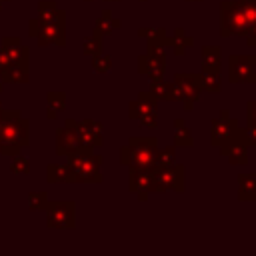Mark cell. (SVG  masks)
Masks as SVG:
<instances>
[{
  "instance_id": "6da1fadb",
  "label": "cell",
  "mask_w": 256,
  "mask_h": 256,
  "mask_svg": "<svg viewBox=\"0 0 256 256\" xmlns=\"http://www.w3.org/2000/svg\"><path fill=\"white\" fill-rule=\"evenodd\" d=\"M256 26V0H222L220 4V36L246 38Z\"/></svg>"
},
{
  "instance_id": "7a4b0ae2",
  "label": "cell",
  "mask_w": 256,
  "mask_h": 256,
  "mask_svg": "<svg viewBox=\"0 0 256 256\" xmlns=\"http://www.w3.org/2000/svg\"><path fill=\"white\" fill-rule=\"evenodd\" d=\"M26 146H30V120L24 118L20 110H4L0 126V154L14 158Z\"/></svg>"
},
{
  "instance_id": "3957f363",
  "label": "cell",
  "mask_w": 256,
  "mask_h": 256,
  "mask_svg": "<svg viewBox=\"0 0 256 256\" xmlns=\"http://www.w3.org/2000/svg\"><path fill=\"white\" fill-rule=\"evenodd\" d=\"M2 48L10 58L8 68L0 74L6 84H26L30 82V50L18 36H4Z\"/></svg>"
},
{
  "instance_id": "277c9868",
  "label": "cell",
  "mask_w": 256,
  "mask_h": 256,
  "mask_svg": "<svg viewBox=\"0 0 256 256\" xmlns=\"http://www.w3.org/2000/svg\"><path fill=\"white\" fill-rule=\"evenodd\" d=\"M102 156L94 154V148H82L68 156V184H100L102 182Z\"/></svg>"
},
{
  "instance_id": "5b68a950",
  "label": "cell",
  "mask_w": 256,
  "mask_h": 256,
  "mask_svg": "<svg viewBox=\"0 0 256 256\" xmlns=\"http://www.w3.org/2000/svg\"><path fill=\"white\" fill-rule=\"evenodd\" d=\"M158 138L154 136H132L126 146L120 148V162L128 168H156Z\"/></svg>"
},
{
  "instance_id": "8992f818",
  "label": "cell",
  "mask_w": 256,
  "mask_h": 256,
  "mask_svg": "<svg viewBox=\"0 0 256 256\" xmlns=\"http://www.w3.org/2000/svg\"><path fill=\"white\" fill-rule=\"evenodd\" d=\"M186 186V168L182 164L172 166H156L152 168V186L150 194H164V192H184Z\"/></svg>"
},
{
  "instance_id": "52a82bcc",
  "label": "cell",
  "mask_w": 256,
  "mask_h": 256,
  "mask_svg": "<svg viewBox=\"0 0 256 256\" xmlns=\"http://www.w3.org/2000/svg\"><path fill=\"white\" fill-rule=\"evenodd\" d=\"M28 36L36 38L40 46H66V24L32 18L28 22Z\"/></svg>"
},
{
  "instance_id": "ba28073f",
  "label": "cell",
  "mask_w": 256,
  "mask_h": 256,
  "mask_svg": "<svg viewBox=\"0 0 256 256\" xmlns=\"http://www.w3.org/2000/svg\"><path fill=\"white\" fill-rule=\"evenodd\" d=\"M46 226L50 230H74L76 228V204L72 200L48 202Z\"/></svg>"
},
{
  "instance_id": "9c48e42d",
  "label": "cell",
  "mask_w": 256,
  "mask_h": 256,
  "mask_svg": "<svg viewBox=\"0 0 256 256\" xmlns=\"http://www.w3.org/2000/svg\"><path fill=\"white\" fill-rule=\"evenodd\" d=\"M172 92H174V102H182L186 110H192L202 94V88L198 84V74H186V72L176 74L172 82Z\"/></svg>"
},
{
  "instance_id": "30bf717a",
  "label": "cell",
  "mask_w": 256,
  "mask_h": 256,
  "mask_svg": "<svg viewBox=\"0 0 256 256\" xmlns=\"http://www.w3.org/2000/svg\"><path fill=\"white\" fill-rule=\"evenodd\" d=\"M166 50L164 46L158 44H148L146 54L138 56V72L142 76H148L150 80H160L164 78L166 72Z\"/></svg>"
},
{
  "instance_id": "8fae6325",
  "label": "cell",
  "mask_w": 256,
  "mask_h": 256,
  "mask_svg": "<svg viewBox=\"0 0 256 256\" xmlns=\"http://www.w3.org/2000/svg\"><path fill=\"white\" fill-rule=\"evenodd\" d=\"M228 80L232 84H256V64L252 56L232 54L228 58Z\"/></svg>"
},
{
  "instance_id": "7c38bea8",
  "label": "cell",
  "mask_w": 256,
  "mask_h": 256,
  "mask_svg": "<svg viewBox=\"0 0 256 256\" xmlns=\"http://www.w3.org/2000/svg\"><path fill=\"white\" fill-rule=\"evenodd\" d=\"M220 154L232 164V166H246L248 164V142L244 128H240L228 142L220 146Z\"/></svg>"
},
{
  "instance_id": "4fadbf2b",
  "label": "cell",
  "mask_w": 256,
  "mask_h": 256,
  "mask_svg": "<svg viewBox=\"0 0 256 256\" xmlns=\"http://www.w3.org/2000/svg\"><path fill=\"white\" fill-rule=\"evenodd\" d=\"M238 130H240L238 122L230 116L228 110H222L220 116L212 120V128H210V142H212V146L220 148V146H222L224 142H228Z\"/></svg>"
},
{
  "instance_id": "5bb4252c",
  "label": "cell",
  "mask_w": 256,
  "mask_h": 256,
  "mask_svg": "<svg viewBox=\"0 0 256 256\" xmlns=\"http://www.w3.org/2000/svg\"><path fill=\"white\" fill-rule=\"evenodd\" d=\"M82 148H86V146H82V142H80V138H78V134H76L74 120L68 118L66 124H64V128H60V130L56 132V154L68 158V156L80 152Z\"/></svg>"
},
{
  "instance_id": "9a60e30c",
  "label": "cell",
  "mask_w": 256,
  "mask_h": 256,
  "mask_svg": "<svg viewBox=\"0 0 256 256\" xmlns=\"http://www.w3.org/2000/svg\"><path fill=\"white\" fill-rule=\"evenodd\" d=\"M74 128L76 134L82 142V146L86 148H100L104 144V136H102V124L96 120H74Z\"/></svg>"
},
{
  "instance_id": "2e32d148",
  "label": "cell",
  "mask_w": 256,
  "mask_h": 256,
  "mask_svg": "<svg viewBox=\"0 0 256 256\" xmlns=\"http://www.w3.org/2000/svg\"><path fill=\"white\" fill-rule=\"evenodd\" d=\"M128 186H130V192H134L140 202H146L150 196V186H152V170L130 168Z\"/></svg>"
},
{
  "instance_id": "e0dca14e",
  "label": "cell",
  "mask_w": 256,
  "mask_h": 256,
  "mask_svg": "<svg viewBox=\"0 0 256 256\" xmlns=\"http://www.w3.org/2000/svg\"><path fill=\"white\" fill-rule=\"evenodd\" d=\"M156 108H158V100L154 98V94L150 90L148 92H140L138 98L134 102H130L128 116H130V120H140L146 114H154Z\"/></svg>"
},
{
  "instance_id": "ac0fdd59",
  "label": "cell",
  "mask_w": 256,
  "mask_h": 256,
  "mask_svg": "<svg viewBox=\"0 0 256 256\" xmlns=\"http://www.w3.org/2000/svg\"><path fill=\"white\" fill-rule=\"evenodd\" d=\"M38 20L66 24V12L62 8H58V4L54 0H42V2H38Z\"/></svg>"
},
{
  "instance_id": "d6986e66",
  "label": "cell",
  "mask_w": 256,
  "mask_h": 256,
  "mask_svg": "<svg viewBox=\"0 0 256 256\" xmlns=\"http://www.w3.org/2000/svg\"><path fill=\"white\" fill-rule=\"evenodd\" d=\"M222 70V54L218 46H204L202 48V72L220 74Z\"/></svg>"
},
{
  "instance_id": "ffe728a7",
  "label": "cell",
  "mask_w": 256,
  "mask_h": 256,
  "mask_svg": "<svg viewBox=\"0 0 256 256\" xmlns=\"http://www.w3.org/2000/svg\"><path fill=\"white\" fill-rule=\"evenodd\" d=\"M238 200L256 202V174L254 172L238 176Z\"/></svg>"
},
{
  "instance_id": "44dd1931",
  "label": "cell",
  "mask_w": 256,
  "mask_h": 256,
  "mask_svg": "<svg viewBox=\"0 0 256 256\" xmlns=\"http://www.w3.org/2000/svg\"><path fill=\"white\" fill-rule=\"evenodd\" d=\"M120 28H122V20L114 18L110 10H104L102 16L94 24V32H98L102 38L108 36V34H112V32H116V30H120Z\"/></svg>"
},
{
  "instance_id": "7402d4cb",
  "label": "cell",
  "mask_w": 256,
  "mask_h": 256,
  "mask_svg": "<svg viewBox=\"0 0 256 256\" xmlns=\"http://www.w3.org/2000/svg\"><path fill=\"white\" fill-rule=\"evenodd\" d=\"M192 44H194V38L188 36V32L184 28H176L174 34H172V38L168 36V46L174 48L176 56H184L186 54V48L192 46Z\"/></svg>"
},
{
  "instance_id": "603a6c76",
  "label": "cell",
  "mask_w": 256,
  "mask_h": 256,
  "mask_svg": "<svg viewBox=\"0 0 256 256\" xmlns=\"http://www.w3.org/2000/svg\"><path fill=\"white\" fill-rule=\"evenodd\" d=\"M174 146H194V138L192 132L188 130V124L184 118H176L174 120Z\"/></svg>"
},
{
  "instance_id": "cb8c5ba5",
  "label": "cell",
  "mask_w": 256,
  "mask_h": 256,
  "mask_svg": "<svg viewBox=\"0 0 256 256\" xmlns=\"http://www.w3.org/2000/svg\"><path fill=\"white\" fill-rule=\"evenodd\" d=\"M46 100H48L46 116H48V120H56L58 112H62L66 108V94L64 92H48Z\"/></svg>"
},
{
  "instance_id": "d4e9b609",
  "label": "cell",
  "mask_w": 256,
  "mask_h": 256,
  "mask_svg": "<svg viewBox=\"0 0 256 256\" xmlns=\"http://www.w3.org/2000/svg\"><path fill=\"white\" fill-rule=\"evenodd\" d=\"M150 92L154 94V98L160 102H174V92H172V82H166L164 78L160 80H150Z\"/></svg>"
},
{
  "instance_id": "484cf974",
  "label": "cell",
  "mask_w": 256,
  "mask_h": 256,
  "mask_svg": "<svg viewBox=\"0 0 256 256\" xmlns=\"http://www.w3.org/2000/svg\"><path fill=\"white\" fill-rule=\"evenodd\" d=\"M198 84H200L202 92H208V94H218L222 90V78H220V74L200 72L198 74Z\"/></svg>"
},
{
  "instance_id": "4316f807",
  "label": "cell",
  "mask_w": 256,
  "mask_h": 256,
  "mask_svg": "<svg viewBox=\"0 0 256 256\" xmlns=\"http://www.w3.org/2000/svg\"><path fill=\"white\" fill-rule=\"evenodd\" d=\"M138 36L144 38L148 44H158V46H168V32L164 28H140Z\"/></svg>"
},
{
  "instance_id": "83f0119b",
  "label": "cell",
  "mask_w": 256,
  "mask_h": 256,
  "mask_svg": "<svg viewBox=\"0 0 256 256\" xmlns=\"http://www.w3.org/2000/svg\"><path fill=\"white\" fill-rule=\"evenodd\" d=\"M48 184H68V166L66 164H50L46 168Z\"/></svg>"
},
{
  "instance_id": "f1b7e54d",
  "label": "cell",
  "mask_w": 256,
  "mask_h": 256,
  "mask_svg": "<svg viewBox=\"0 0 256 256\" xmlns=\"http://www.w3.org/2000/svg\"><path fill=\"white\" fill-rule=\"evenodd\" d=\"M82 52H84V56H90V58L100 54L102 52V36L98 32H92L90 36H86L84 44H82Z\"/></svg>"
},
{
  "instance_id": "f546056e",
  "label": "cell",
  "mask_w": 256,
  "mask_h": 256,
  "mask_svg": "<svg viewBox=\"0 0 256 256\" xmlns=\"http://www.w3.org/2000/svg\"><path fill=\"white\" fill-rule=\"evenodd\" d=\"M172 164H176V146H168V148L158 150L156 166L164 168V166H172Z\"/></svg>"
},
{
  "instance_id": "4dcf8cb0",
  "label": "cell",
  "mask_w": 256,
  "mask_h": 256,
  "mask_svg": "<svg viewBox=\"0 0 256 256\" xmlns=\"http://www.w3.org/2000/svg\"><path fill=\"white\" fill-rule=\"evenodd\" d=\"M110 68H112V58L110 56H106V54H96V56H92V70L94 72H98V74H108L110 72Z\"/></svg>"
},
{
  "instance_id": "1f68e13d",
  "label": "cell",
  "mask_w": 256,
  "mask_h": 256,
  "mask_svg": "<svg viewBox=\"0 0 256 256\" xmlns=\"http://www.w3.org/2000/svg\"><path fill=\"white\" fill-rule=\"evenodd\" d=\"M48 196H46V192H30L28 194V208L30 210H46V206H48Z\"/></svg>"
},
{
  "instance_id": "d6a6232c",
  "label": "cell",
  "mask_w": 256,
  "mask_h": 256,
  "mask_svg": "<svg viewBox=\"0 0 256 256\" xmlns=\"http://www.w3.org/2000/svg\"><path fill=\"white\" fill-rule=\"evenodd\" d=\"M10 172L12 174H24V176L30 174V160L26 156H22V154L14 156V160L10 164Z\"/></svg>"
},
{
  "instance_id": "836d02e7",
  "label": "cell",
  "mask_w": 256,
  "mask_h": 256,
  "mask_svg": "<svg viewBox=\"0 0 256 256\" xmlns=\"http://www.w3.org/2000/svg\"><path fill=\"white\" fill-rule=\"evenodd\" d=\"M144 128H156L158 126V114L154 112V114H146V116H142L140 120H138Z\"/></svg>"
},
{
  "instance_id": "e575fe53",
  "label": "cell",
  "mask_w": 256,
  "mask_h": 256,
  "mask_svg": "<svg viewBox=\"0 0 256 256\" xmlns=\"http://www.w3.org/2000/svg\"><path fill=\"white\" fill-rule=\"evenodd\" d=\"M246 124H256V100L246 104Z\"/></svg>"
},
{
  "instance_id": "d590c367",
  "label": "cell",
  "mask_w": 256,
  "mask_h": 256,
  "mask_svg": "<svg viewBox=\"0 0 256 256\" xmlns=\"http://www.w3.org/2000/svg\"><path fill=\"white\" fill-rule=\"evenodd\" d=\"M244 134H246V142H248V146H256V124H246Z\"/></svg>"
},
{
  "instance_id": "8d00e7d4",
  "label": "cell",
  "mask_w": 256,
  "mask_h": 256,
  "mask_svg": "<svg viewBox=\"0 0 256 256\" xmlns=\"http://www.w3.org/2000/svg\"><path fill=\"white\" fill-rule=\"evenodd\" d=\"M4 86H6V82H4V80H2V78H0V92H2V90H4Z\"/></svg>"
},
{
  "instance_id": "74e56055",
  "label": "cell",
  "mask_w": 256,
  "mask_h": 256,
  "mask_svg": "<svg viewBox=\"0 0 256 256\" xmlns=\"http://www.w3.org/2000/svg\"><path fill=\"white\" fill-rule=\"evenodd\" d=\"M6 2H10V0H0V10H2V6H4Z\"/></svg>"
},
{
  "instance_id": "f35d334b",
  "label": "cell",
  "mask_w": 256,
  "mask_h": 256,
  "mask_svg": "<svg viewBox=\"0 0 256 256\" xmlns=\"http://www.w3.org/2000/svg\"><path fill=\"white\" fill-rule=\"evenodd\" d=\"M104 2H120V0H104Z\"/></svg>"
},
{
  "instance_id": "ab89813d",
  "label": "cell",
  "mask_w": 256,
  "mask_h": 256,
  "mask_svg": "<svg viewBox=\"0 0 256 256\" xmlns=\"http://www.w3.org/2000/svg\"><path fill=\"white\" fill-rule=\"evenodd\" d=\"M252 60H254V64H256V54H254V56H252Z\"/></svg>"
},
{
  "instance_id": "60d3db41",
  "label": "cell",
  "mask_w": 256,
  "mask_h": 256,
  "mask_svg": "<svg viewBox=\"0 0 256 256\" xmlns=\"http://www.w3.org/2000/svg\"><path fill=\"white\" fill-rule=\"evenodd\" d=\"M188 2H202V0H188Z\"/></svg>"
},
{
  "instance_id": "b9f144b4",
  "label": "cell",
  "mask_w": 256,
  "mask_h": 256,
  "mask_svg": "<svg viewBox=\"0 0 256 256\" xmlns=\"http://www.w3.org/2000/svg\"><path fill=\"white\" fill-rule=\"evenodd\" d=\"M84 2H94V0H84Z\"/></svg>"
},
{
  "instance_id": "7bdbcfd3",
  "label": "cell",
  "mask_w": 256,
  "mask_h": 256,
  "mask_svg": "<svg viewBox=\"0 0 256 256\" xmlns=\"http://www.w3.org/2000/svg\"><path fill=\"white\" fill-rule=\"evenodd\" d=\"M140 2H146V0H140Z\"/></svg>"
}]
</instances>
